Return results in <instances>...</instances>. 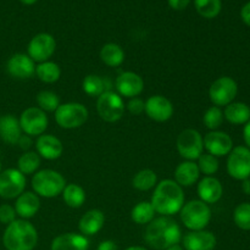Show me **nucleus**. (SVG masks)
<instances>
[{
  "mask_svg": "<svg viewBox=\"0 0 250 250\" xmlns=\"http://www.w3.org/2000/svg\"><path fill=\"white\" fill-rule=\"evenodd\" d=\"M88 120V110L81 103L60 104L55 111V121L61 128L73 129L83 126Z\"/></svg>",
  "mask_w": 250,
  "mask_h": 250,
  "instance_id": "6",
  "label": "nucleus"
},
{
  "mask_svg": "<svg viewBox=\"0 0 250 250\" xmlns=\"http://www.w3.org/2000/svg\"><path fill=\"white\" fill-rule=\"evenodd\" d=\"M97 250H119V247L112 241H104L98 246Z\"/></svg>",
  "mask_w": 250,
  "mask_h": 250,
  "instance_id": "44",
  "label": "nucleus"
},
{
  "mask_svg": "<svg viewBox=\"0 0 250 250\" xmlns=\"http://www.w3.org/2000/svg\"><path fill=\"white\" fill-rule=\"evenodd\" d=\"M16 211L15 208L10 204L0 205V222L4 225H10L16 220Z\"/></svg>",
  "mask_w": 250,
  "mask_h": 250,
  "instance_id": "39",
  "label": "nucleus"
},
{
  "mask_svg": "<svg viewBox=\"0 0 250 250\" xmlns=\"http://www.w3.org/2000/svg\"><path fill=\"white\" fill-rule=\"evenodd\" d=\"M88 248L89 241L83 234H60L51 242V250H88Z\"/></svg>",
  "mask_w": 250,
  "mask_h": 250,
  "instance_id": "21",
  "label": "nucleus"
},
{
  "mask_svg": "<svg viewBox=\"0 0 250 250\" xmlns=\"http://www.w3.org/2000/svg\"><path fill=\"white\" fill-rule=\"evenodd\" d=\"M19 121L22 132L29 137L42 136L48 127V116L39 107L26 109L21 114Z\"/></svg>",
  "mask_w": 250,
  "mask_h": 250,
  "instance_id": "12",
  "label": "nucleus"
},
{
  "mask_svg": "<svg viewBox=\"0 0 250 250\" xmlns=\"http://www.w3.org/2000/svg\"><path fill=\"white\" fill-rule=\"evenodd\" d=\"M198 167L202 173L207 176H212L214 173L217 172L219 170V160L216 156L211 155V154H202L198 159Z\"/></svg>",
  "mask_w": 250,
  "mask_h": 250,
  "instance_id": "38",
  "label": "nucleus"
},
{
  "mask_svg": "<svg viewBox=\"0 0 250 250\" xmlns=\"http://www.w3.org/2000/svg\"><path fill=\"white\" fill-rule=\"evenodd\" d=\"M200 171L194 161H185L176 167L175 182L181 187H190L199 180Z\"/></svg>",
  "mask_w": 250,
  "mask_h": 250,
  "instance_id": "25",
  "label": "nucleus"
},
{
  "mask_svg": "<svg viewBox=\"0 0 250 250\" xmlns=\"http://www.w3.org/2000/svg\"><path fill=\"white\" fill-rule=\"evenodd\" d=\"M41 208V200L34 192H23L17 197L15 203V211L22 219H31L38 212Z\"/></svg>",
  "mask_w": 250,
  "mask_h": 250,
  "instance_id": "23",
  "label": "nucleus"
},
{
  "mask_svg": "<svg viewBox=\"0 0 250 250\" xmlns=\"http://www.w3.org/2000/svg\"><path fill=\"white\" fill-rule=\"evenodd\" d=\"M26 176L17 168H7L0 172V197L15 199L24 192Z\"/></svg>",
  "mask_w": 250,
  "mask_h": 250,
  "instance_id": "11",
  "label": "nucleus"
},
{
  "mask_svg": "<svg viewBox=\"0 0 250 250\" xmlns=\"http://www.w3.org/2000/svg\"><path fill=\"white\" fill-rule=\"evenodd\" d=\"M105 224V215L102 210L93 209L85 212L80 220L78 229L83 236H94L103 229Z\"/></svg>",
  "mask_w": 250,
  "mask_h": 250,
  "instance_id": "22",
  "label": "nucleus"
},
{
  "mask_svg": "<svg viewBox=\"0 0 250 250\" xmlns=\"http://www.w3.org/2000/svg\"><path fill=\"white\" fill-rule=\"evenodd\" d=\"M241 17L242 21L247 24V26L250 27V1L247 2L241 10Z\"/></svg>",
  "mask_w": 250,
  "mask_h": 250,
  "instance_id": "43",
  "label": "nucleus"
},
{
  "mask_svg": "<svg viewBox=\"0 0 250 250\" xmlns=\"http://www.w3.org/2000/svg\"><path fill=\"white\" fill-rule=\"evenodd\" d=\"M115 87L119 93L117 94L125 98H136L143 92L144 81L137 73L127 71L120 73L119 77L115 81Z\"/></svg>",
  "mask_w": 250,
  "mask_h": 250,
  "instance_id": "14",
  "label": "nucleus"
},
{
  "mask_svg": "<svg viewBox=\"0 0 250 250\" xmlns=\"http://www.w3.org/2000/svg\"><path fill=\"white\" fill-rule=\"evenodd\" d=\"M224 193L221 182L212 176H207L198 183V195L200 200L207 204H215L219 202Z\"/></svg>",
  "mask_w": 250,
  "mask_h": 250,
  "instance_id": "20",
  "label": "nucleus"
},
{
  "mask_svg": "<svg viewBox=\"0 0 250 250\" xmlns=\"http://www.w3.org/2000/svg\"><path fill=\"white\" fill-rule=\"evenodd\" d=\"M151 205L158 214L171 216L181 211L185 205L183 188L173 180H164L155 186Z\"/></svg>",
  "mask_w": 250,
  "mask_h": 250,
  "instance_id": "2",
  "label": "nucleus"
},
{
  "mask_svg": "<svg viewBox=\"0 0 250 250\" xmlns=\"http://www.w3.org/2000/svg\"><path fill=\"white\" fill-rule=\"evenodd\" d=\"M227 172L232 178L244 181L250 177V149L247 146H236L229 154Z\"/></svg>",
  "mask_w": 250,
  "mask_h": 250,
  "instance_id": "10",
  "label": "nucleus"
},
{
  "mask_svg": "<svg viewBox=\"0 0 250 250\" xmlns=\"http://www.w3.org/2000/svg\"><path fill=\"white\" fill-rule=\"evenodd\" d=\"M37 104L41 110L44 112H53L56 111L59 106H60V99H59L58 94L50 90H42L38 95H37Z\"/></svg>",
  "mask_w": 250,
  "mask_h": 250,
  "instance_id": "35",
  "label": "nucleus"
},
{
  "mask_svg": "<svg viewBox=\"0 0 250 250\" xmlns=\"http://www.w3.org/2000/svg\"><path fill=\"white\" fill-rule=\"evenodd\" d=\"M100 59L105 65L110 67H117L125 60V51L119 44L107 43L100 50Z\"/></svg>",
  "mask_w": 250,
  "mask_h": 250,
  "instance_id": "27",
  "label": "nucleus"
},
{
  "mask_svg": "<svg viewBox=\"0 0 250 250\" xmlns=\"http://www.w3.org/2000/svg\"><path fill=\"white\" fill-rule=\"evenodd\" d=\"M2 243L6 250H33L38 243V233L27 220H15L5 229Z\"/></svg>",
  "mask_w": 250,
  "mask_h": 250,
  "instance_id": "3",
  "label": "nucleus"
},
{
  "mask_svg": "<svg viewBox=\"0 0 250 250\" xmlns=\"http://www.w3.org/2000/svg\"><path fill=\"white\" fill-rule=\"evenodd\" d=\"M198 14L204 19H215L221 12V0H194Z\"/></svg>",
  "mask_w": 250,
  "mask_h": 250,
  "instance_id": "33",
  "label": "nucleus"
},
{
  "mask_svg": "<svg viewBox=\"0 0 250 250\" xmlns=\"http://www.w3.org/2000/svg\"><path fill=\"white\" fill-rule=\"evenodd\" d=\"M36 75L42 82L55 83L60 78L61 70L58 63L53 62V61H45V62H41L37 66Z\"/></svg>",
  "mask_w": 250,
  "mask_h": 250,
  "instance_id": "30",
  "label": "nucleus"
},
{
  "mask_svg": "<svg viewBox=\"0 0 250 250\" xmlns=\"http://www.w3.org/2000/svg\"><path fill=\"white\" fill-rule=\"evenodd\" d=\"M144 239L151 248L166 250L180 243L182 239V232L175 220L170 216H161L148 224L144 232Z\"/></svg>",
  "mask_w": 250,
  "mask_h": 250,
  "instance_id": "1",
  "label": "nucleus"
},
{
  "mask_svg": "<svg viewBox=\"0 0 250 250\" xmlns=\"http://www.w3.org/2000/svg\"><path fill=\"white\" fill-rule=\"evenodd\" d=\"M62 198L66 205L73 209H78L82 207L85 202V192L81 186L75 185V183H70L66 186L62 190Z\"/></svg>",
  "mask_w": 250,
  "mask_h": 250,
  "instance_id": "28",
  "label": "nucleus"
},
{
  "mask_svg": "<svg viewBox=\"0 0 250 250\" xmlns=\"http://www.w3.org/2000/svg\"><path fill=\"white\" fill-rule=\"evenodd\" d=\"M125 250H148V249L143 248V247H129V248H127Z\"/></svg>",
  "mask_w": 250,
  "mask_h": 250,
  "instance_id": "48",
  "label": "nucleus"
},
{
  "mask_svg": "<svg viewBox=\"0 0 250 250\" xmlns=\"http://www.w3.org/2000/svg\"><path fill=\"white\" fill-rule=\"evenodd\" d=\"M6 71L11 77L17 80H27L36 73L34 61L27 54H15L7 60Z\"/></svg>",
  "mask_w": 250,
  "mask_h": 250,
  "instance_id": "17",
  "label": "nucleus"
},
{
  "mask_svg": "<svg viewBox=\"0 0 250 250\" xmlns=\"http://www.w3.org/2000/svg\"><path fill=\"white\" fill-rule=\"evenodd\" d=\"M132 183H133V187L136 189L142 190V192H146V190L155 187L156 183H158V176H156V173L153 170L146 168V170L139 171L134 176Z\"/></svg>",
  "mask_w": 250,
  "mask_h": 250,
  "instance_id": "32",
  "label": "nucleus"
},
{
  "mask_svg": "<svg viewBox=\"0 0 250 250\" xmlns=\"http://www.w3.org/2000/svg\"><path fill=\"white\" fill-rule=\"evenodd\" d=\"M233 221L243 231H250V203H242L234 209Z\"/></svg>",
  "mask_w": 250,
  "mask_h": 250,
  "instance_id": "36",
  "label": "nucleus"
},
{
  "mask_svg": "<svg viewBox=\"0 0 250 250\" xmlns=\"http://www.w3.org/2000/svg\"><path fill=\"white\" fill-rule=\"evenodd\" d=\"M224 117L233 125H246L250 120V107L246 103H231L224 111Z\"/></svg>",
  "mask_w": 250,
  "mask_h": 250,
  "instance_id": "26",
  "label": "nucleus"
},
{
  "mask_svg": "<svg viewBox=\"0 0 250 250\" xmlns=\"http://www.w3.org/2000/svg\"><path fill=\"white\" fill-rule=\"evenodd\" d=\"M37 154L46 160H56L63 151L62 143L53 134H42L36 142Z\"/></svg>",
  "mask_w": 250,
  "mask_h": 250,
  "instance_id": "19",
  "label": "nucleus"
},
{
  "mask_svg": "<svg viewBox=\"0 0 250 250\" xmlns=\"http://www.w3.org/2000/svg\"><path fill=\"white\" fill-rule=\"evenodd\" d=\"M183 247L186 250H214L216 247V237L209 231H190L183 237Z\"/></svg>",
  "mask_w": 250,
  "mask_h": 250,
  "instance_id": "18",
  "label": "nucleus"
},
{
  "mask_svg": "<svg viewBox=\"0 0 250 250\" xmlns=\"http://www.w3.org/2000/svg\"><path fill=\"white\" fill-rule=\"evenodd\" d=\"M17 144L20 146V148L23 149V150H28L29 148L32 146V144H33V142H32V138L29 136H27V134H22L21 138L19 139V142H17Z\"/></svg>",
  "mask_w": 250,
  "mask_h": 250,
  "instance_id": "42",
  "label": "nucleus"
},
{
  "mask_svg": "<svg viewBox=\"0 0 250 250\" xmlns=\"http://www.w3.org/2000/svg\"><path fill=\"white\" fill-rule=\"evenodd\" d=\"M20 1L23 2L24 5H33V4H36L38 0H20Z\"/></svg>",
  "mask_w": 250,
  "mask_h": 250,
  "instance_id": "47",
  "label": "nucleus"
},
{
  "mask_svg": "<svg viewBox=\"0 0 250 250\" xmlns=\"http://www.w3.org/2000/svg\"><path fill=\"white\" fill-rule=\"evenodd\" d=\"M97 111L104 121H119L125 114V103L122 97L111 90H106L100 97H98Z\"/></svg>",
  "mask_w": 250,
  "mask_h": 250,
  "instance_id": "7",
  "label": "nucleus"
},
{
  "mask_svg": "<svg viewBox=\"0 0 250 250\" xmlns=\"http://www.w3.org/2000/svg\"><path fill=\"white\" fill-rule=\"evenodd\" d=\"M166 250H183L182 247H180L177 244V246H173V247H170V248H167Z\"/></svg>",
  "mask_w": 250,
  "mask_h": 250,
  "instance_id": "49",
  "label": "nucleus"
},
{
  "mask_svg": "<svg viewBox=\"0 0 250 250\" xmlns=\"http://www.w3.org/2000/svg\"><path fill=\"white\" fill-rule=\"evenodd\" d=\"M22 136L20 121L14 115H2L0 116V138L6 144H17Z\"/></svg>",
  "mask_w": 250,
  "mask_h": 250,
  "instance_id": "24",
  "label": "nucleus"
},
{
  "mask_svg": "<svg viewBox=\"0 0 250 250\" xmlns=\"http://www.w3.org/2000/svg\"><path fill=\"white\" fill-rule=\"evenodd\" d=\"M56 49V42L49 33H39L31 39L28 44L27 55L34 62H45L54 55Z\"/></svg>",
  "mask_w": 250,
  "mask_h": 250,
  "instance_id": "13",
  "label": "nucleus"
},
{
  "mask_svg": "<svg viewBox=\"0 0 250 250\" xmlns=\"http://www.w3.org/2000/svg\"><path fill=\"white\" fill-rule=\"evenodd\" d=\"M155 216V210L149 202H141L132 209L131 219L137 225L150 224Z\"/></svg>",
  "mask_w": 250,
  "mask_h": 250,
  "instance_id": "29",
  "label": "nucleus"
},
{
  "mask_svg": "<svg viewBox=\"0 0 250 250\" xmlns=\"http://www.w3.org/2000/svg\"><path fill=\"white\" fill-rule=\"evenodd\" d=\"M82 88L89 97H100L105 90V81L97 75H89L83 80Z\"/></svg>",
  "mask_w": 250,
  "mask_h": 250,
  "instance_id": "34",
  "label": "nucleus"
},
{
  "mask_svg": "<svg viewBox=\"0 0 250 250\" xmlns=\"http://www.w3.org/2000/svg\"><path fill=\"white\" fill-rule=\"evenodd\" d=\"M204 149L203 137L197 129H183L177 137V150L182 158L188 161H194L199 159Z\"/></svg>",
  "mask_w": 250,
  "mask_h": 250,
  "instance_id": "8",
  "label": "nucleus"
},
{
  "mask_svg": "<svg viewBox=\"0 0 250 250\" xmlns=\"http://www.w3.org/2000/svg\"><path fill=\"white\" fill-rule=\"evenodd\" d=\"M127 109L131 114L141 115L146 111V103L139 98H132L127 104Z\"/></svg>",
  "mask_w": 250,
  "mask_h": 250,
  "instance_id": "40",
  "label": "nucleus"
},
{
  "mask_svg": "<svg viewBox=\"0 0 250 250\" xmlns=\"http://www.w3.org/2000/svg\"><path fill=\"white\" fill-rule=\"evenodd\" d=\"M204 148L209 151V154L216 156L229 155L233 149V141L227 133L221 131H211L203 138Z\"/></svg>",
  "mask_w": 250,
  "mask_h": 250,
  "instance_id": "15",
  "label": "nucleus"
},
{
  "mask_svg": "<svg viewBox=\"0 0 250 250\" xmlns=\"http://www.w3.org/2000/svg\"><path fill=\"white\" fill-rule=\"evenodd\" d=\"M243 138H244V142H246V144H247V148L250 149V120L247 122L246 126H244Z\"/></svg>",
  "mask_w": 250,
  "mask_h": 250,
  "instance_id": "45",
  "label": "nucleus"
},
{
  "mask_svg": "<svg viewBox=\"0 0 250 250\" xmlns=\"http://www.w3.org/2000/svg\"><path fill=\"white\" fill-rule=\"evenodd\" d=\"M1 167H2V165H1V161H0V172H1Z\"/></svg>",
  "mask_w": 250,
  "mask_h": 250,
  "instance_id": "50",
  "label": "nucleus"
},
{
  "mask_svg": "<svg viewBox=\"0 0 250 250\" xmlns=\"http://www.w3.org/2000/svg\"><path fill=\"white\" fill-rule=\"evenodd\" d=\"M183 225L190 231H202L211 220V210L202 200H190L180 211Z\"/></svg>",
  "mask_w": 250,
  "mask_h": 250,
  "instance_id": "5",
  "label": "nucleus"
},
{
  "mask_svg": "<svg viewBox=\"0 0 250 250\" xmlns=\"http://www.w3.org/2000/svg\"><path fill=\"white\" fill-rule=\"evenodd\" d=\"M237 93H238V85L236 81L227 76L217 78L209 88V98L215 106H227L233 103Z\"/></svg>",
  "mask_w": 250,
  "mask_h": 250,
  "instance_id": "9",
  "label": "nucleus"
},
{
  "mask_svg": "<svg viewBox=\"0 0 250 250\" xmlns=\"http://www.w3.org/2000/svg\"><path fill=\"white\" fill-rule=\"evenodd\" d=\"M66 187V181L58 171L46 170L38 171L32 178V188L38 197L55 198L62 193Z\"/></svg>",
  "mask_w": 250,
  "mask_h": 250,
  "instance_id": "4",
  "label": "nucleus"
},
{
  "mask_svg": "<svg viewBox=\"0 0 250 250\" xmlns=\"http://www.w3.org/2000/svg\"><path fill=\"white\" fill-rule=\"evenodd\" d=\"M190 0H168V5L171 9L176 10V11H182V10L187 9L189 5Z\"/></svg>",
  "mask_w": 250,
  "mask_h": 250,
  "instance_id": "41",
  "label": "nucleus"
},
{
  "mask_svg": "<svg viewBox=\"0 0 250 250\" xmlns=\"http://www.w3.org/2000/svg\"><path fill=\"white\" fill-rule=\"evenodd\" d=\"M224 112L219 106H211L205 111L204 116H203V122H204L205 127L211 131H217L220 126L224 122Z\"/></svg>",
  "mask_w": 250,
  "mask_h": 250,
  "instance_id": "37",
  "label": "nucleus"
},
{
  "mask_svg": "<svg viewBox=\"0 0 250 250\" xmlns=\"http://www.w3.org/2000/svg\"><path fill=\"white\" fill-rule=\"evenodd\" d=\"M242 190H243L247 195H250V177L243 181V183H242Z\"/></svg>",
  "mask_w": 250,
  "mask_h": 250,
  "instance_id": "46",
  "label": "nucleus"
},
{
  "mask_svg": "<svg viewBox=\"0 0 250 250\" xmlns=\"http://www.w3.org/2000/svg\"><path fill=\"white\" fill-rule=\"evenodd\" d=\"M41 166V156L34 151H26L20 156L19 161H17V170L20 172L26 175H32L36 172Z\"/></svg>",
  "mask_w": 250,
  "mask_h": 250,
  "instance_id": "31",
  "label": "nucleus"
},
{
  "mask_svg": "<svg viewBox=\"0 0 250 250\" xmlns=\"http://www.w3.org/2000/svg\"><path fill=\"white\" fill-rule=\"evenodd\" d=\"M146 114L156 122H165L173 115V105L163 95H153L146 102Z\"/></svg>",
  "mask_w": 250,
  "mask_h": 250,
  "instance_id": "16",
  "label": "nucleus"
}]
</instances>
